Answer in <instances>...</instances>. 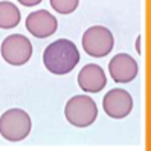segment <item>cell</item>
Masks as SVG:
<instances>
[{
  "label": "cell",
  "mask_w": 151,
  "mask_h": 151,
  "mask_svg": "<svg viewBox=\"0 0 151 151\" xmlns=\"http://www.w3.org/2000/svg\"><path fill=\"white\" fill-rule=\"evenodd\" d=\"M43 63L46 69L54 75H66L72 72L75 66L79 63V52L75 43L66 38H60L43 52Z\"/></svg>",
  "instance_id": "6da1fadb"
},
{
  "label": "cell",
  "mask_w": 151,
  "mask_h": 151,
  "mask_svg": "<svg viewBox=\"0 0 151 151\" xmlns=\"http://www.w3.org/2000/svg\"><path fill=\"white\" fill-rule=\"evenodd\" d=\"M64 114L69 124L75 127L84 128L96 121L98 107L96 102L87 95H76L70 98L64 107Z\"/></svg>",
  "instance_id": "7a4b0ae2"
},
{
  "label": "cell",
  "mask_w": 151,
  "mask_h": 151,
  "mask_svg": "<svg viewBox=\"0 0 151 151\" xmlns=\"http://www.w3.org/2000/svg\"><path fill=\"white\" fill-rule=\"evenodd\" d=\"M31 118L22 109H11L0 118V134L9 142H19L26 139L31 133Z\"/></svg>",
  "instance_id": "3957f363"
},
{
  "label": "cell",
  "mask_w": 151,
  "mask_h": 151,
  "mask_svg": "<svg viewBox=\"0 0 151 151\" xmlns=\"http://www.w3.org/2000/svg\"><path fill=\"white\" fill-rule=\"evenodd\" d=\"M0 52H2V57L6 63L12 66H23L31 60L32 44L29 38L23 37L20 34H14L2 41Z\"/></svg>",
  "instance_id": "277c9868"
},
{
  "label": "cell",
  "mask_w": 151,
  "mask_h": 151,
  "mask_svg": "<svg viewBox=\"0 0 151 151\" xmlns=\"http://www.w3.org/2000/svg\"><path fill=\"white\" fill-rule=\"evenodd\" d=\"M114 44L111 32L104 26H92L83 35V47L90 57H105L109 55Z\"/></svg>",
  "instance_id": "5b68a950"
},
{
  "label": "cell",
  "mask_w": 151,
  "mask_h": 151,
  "mask_svg": "<svg viewBox=\"0 0 151 151\" xmlns=\"http://www.w3.org/2000/svg\"><path fill=\"white\" fill-rule=\"evenodd\" d=\"M102 107L110 118L122 119L128 116L133 109V98L124 88H113L104 96Z\"/></svg>",
  "instance_id": "8992f818"
},
{
  "label": "cell",
  "mask_w": 151,
  "mask_h": 151,
  "mask_svg": "<svg viewBox=\"0 0 151 151\" xmlns=\"http://www.w3.org/2000/svg\"><path fill=\"white\" fill-rule=\"evenodd\" d=\"M58 28V22L46 9L34 11L26 17V29L37 38H47Z\"/></svg>",
  "instance_id": "52a82bcc"
},
{
  "label": "cell",
  "mask_w": 151,
  "mask_h": 151,
  "mask_svg": "<svg viewBox=\"0 0 151 151\" xmlns=\"http://www.w3.org/2000/svg\"><path fill=\"white\" fill-rule=\"evenodd\" d=\"M109 70L114 83H130L137 76V63L128 54H118L109 63Z\"/></svg>",
  "instance_id": "ba28073f"
},
{
  "label": "cell",
  "mask_w": 151,
  "mask_h": 151,
  "mask_svg": "<svg viewBox=\"0 0 151 151\" xmlns=\"http://www.w3.org/2000/svg\"><path fill=\"white\" fill-rule=\"evenodd\" d=\"M78 84L84 92L98 93L107 84V78L101 66L98 64H87L78 73Z\"/></svg>",
  "instance_id": "9c48e42d"
},
{
  "label": "cell",
  "mask_w": 151,
  "mask_h": 151,
  "mask_svg": "<svg viewBox=\"0 0 151 151\" xmlns=\"http://www.w3.org/2000/svg\"><path fill=\"white\" fill-rule=\"evenodd\" d=\"M20 23V11L12 2H0V28L11 29Z\"/></svg>",
  "instance_id": "30bf717a"
},
{
  "label": "cell",
  "mask_w": 151,
  "mask_h": 151,
  "mask_svg": "<svg viewBox=\"0 0 151 151\" xmlns=\"http://www.w3.org/2000/svg\"><path fill=\"white\" fill-rule=\"evenodd\" d=\"M49 3L58 14H70L78 8L79 0H49Z\"/></svg>",
  "instance_id": "8fae6325"
},
{
  "label": "cell",
  "mask_w": 151,
  "mask_h": 151,
  "mask_svg": "<svg viewBox=\"0 0 151 151\" xmlns=\"http://www.w3.org/2000/svg\"><path fill=\"white\" fill-rule=\"evenodd\" d=\"M17 2H20L24 6H35V5H38L41 0H17Z\"/></svg>",
  "instance_id": "7c38bea8"
},
{
  "label": "cell",
  "mask_w": 151,
  "mask_h": 151,
  "mask_svg": "<svg viewBox=\"0 0 151 151\" xmlns=\"http://www.w3.org/2000/svg\"><path fill=\"white\" fill-rule=\"evenodd\" d=\"M137 52H139V54H140V37L137 38Z\"/></svg>",
  "instance_id": "4fadbf2b"
}]
</instances>
